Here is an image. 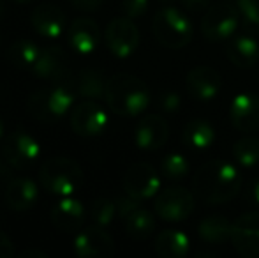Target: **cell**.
<instances>
[{
    "label": "cell",
    "mask_w": 259,
    "mask_h": 258,
    "mask_svg": "<svg viewBox=\"0 0 259 258\" xmlns=\"http://www.w3.org/2000/svg\"><path fill=\"white\" fill-rule=\"evenodd\" d=\"M194 193L208 205L231 202L242 190V175L233 163L226 159L206 161L192 180Z\"/></svg>",
    "instance_id": "6da1fadb"
},
{
    "label": "cell",
    "mask_w": 259,
    "mask_h": 258,
    "mask_svg": "<svg viewBox=\"0 0 259 258\" xmlns=\"http://www.w3.org/2000/svg\"><path fill=\"white\" fill-rule=\"evenodd\" d=\"M104 101L118 117H138L147 110L150 92L147 83L133 75H115L106 83Z\"/></svg>",
    "instance_id": "7a4b0ae2"
},
{
    "label": "cell",
    "mask_w": 259,
    "mask_h": 258,
    "mask_svg": "<svg viewBox=\"0 0 259 258\" xmlns=\"http://www.w3.org/2000/svg\"><path fill=\"white\" fill-rule=\"evenodd\" d=\"M74 103V90L67 83H55L53 87L35 90L28 96L27 108L37 121L52 124L67 115Z\"/></svg>",
    "instance_id": "3957f363"
},
{
    "label": "cell",
    "mask_w": 259,
    "mask_h": 258,
    "mask_svg": "<svg viewBox=\"0 0 259 258\" xmlns=\"http://www.w3.org/2000/svg\"><path fill=\"white\" fill-rule=\"evenodd\" d=\"M39 182L48 193L57 196H71L83 186V170L71 158H50L42 163Z\"/></svg>",
    "instance_id": "277c9868"
},
{
    "label": "cell",
    "mask_w": 259,
    "mask_h": 258,
    "mask_svg": "<svg viewBox=\"0 0 259 258\" xmlns=\"http://www.w3.org/2000/svg\"><path fill=\"white\" fill-rule=\"evenodd\" d=\"M155 39L171 50L184 48L192 39V25L184 13L177 7L166 6L155 14L152 21Z\"/></svg>",
    "instance_id": "5b68a950"
},
{
    "label": "cell",
    "mask_w": 259,
    "mask_h": 258,
    "mask_svg": "<svg viewBox=\"0 0 259 258\" xmlns=\"http://www.w3.org/2000/svg\"><path fill=\"white\" fill-rule=\"evenodd\" d=\"M194 207V195L182 186L166 188L164 191H160L154 202L155 214L162 221H169V223H180L191 217Z\"/></svg>",
    "instance_id": "8992f818"
},
{
    "label": "cell",
    "mask_w": 259,
    "mask_h": 258,
    "mask_svg": "<svg viewBox=\"0 0 259 258\" xmlns=\"http://www.w3.org/2000/svg\"><path fill=\"white\" fill-rule=\"evenodd\" d=\"M41 154V145L30 133L16 129L4 140L2 156L9 166L16 170H25L37 161Z\"/></svg>",
    "instance_id": "52a82bcc"
},
{
    "label": "cell",
    "mask_w": 259,
    "mask_h": 258,
    "mask_svg": "<svg viewBox=\"0 0 259 258\" xmlns=\"http://www.w3.org/2000/svg\"><path fill=\"white\" fill-rule=\"evenodd\" d=\"M240 18L235 6L215 4L206 9L201 20V32L208 41H224L236 32Z\"/></svg>",
    "instance_id": "ba28073f"
},
{
    "label": "cell",
    "mask_w": 259,
    "mask_h": 258,
    "mask_svg": "<svg viewBox=\"0 0 259 258\" xmlns=\"http://www.w3.org/2000/svg\"><path fill=\"white\" fill-rule=\"evenodd\" d=\"M104 43L108 50L118 59H127L140 45V32L131 18H115L104 30Z\"/></svg>",
    "instance_id": "9c48e42d"
},
{
    "label": "cell",
    "mask_w": 259,
    "mask_h": 258,
    "mask_svg": "<svg viewBox=\"0 0 259 258\" xmlns=\"http://www.w3.org/2000/svg\"><path fill=\"white\" fill-rule=\"evenodd\" d=\"M108 126V114L97 99H83L71 112V128L79 136H97Z\"/></svg>",
    "instance_id": "30bf717a"
},
{
    "label": "cell",
    "mask_w": 259,
    "mask_h": 258,
    "mask_svg": "<svg viewBox=\"0 0 259 258\" xmlns=\"http://www.w3.org/2000/svg\"><path fill=\"white\" fill-rule=\"evenodd\" d=\"M160 188V177L157 170L148 163H134L129 166L123 175V190L133 198L140 200H150L159 193Z\"/></svg>",
    "instance_id": "8fae6325"
},
{
    "label": "cell",
    "mask_w": 259,
    "mask_h": 258,
    "mask_svg": "<svg viewBox=\"0 0 259 258\" xmlns=\"http://www.w3.org/2000/svg\"><path fill=\"white\" fill-rule=\"evenodd\" d=\"M231 242L238 255L259 258V210L242 214L233 223Z\"/></svg>",
    "instance_id": "7c38bea8"
},
{
    "label": "cell",
    "mask_w": 259,
    "mask_h": 258,
    "mask_svg": "<svg viewBox=\"0 0 259 258\" xmlns=\"http://www.w3.org/2000/svg\"><path fill=\"white\" fill-rule=\"evenodd\" d=\"M74 253L79 258H108L115 255V242L103 227H89L76 235Z\"/></svg>",
    "instance_id": "4fadbf2b"
},
{
    "label": "cell",
    "mask_w": 259,
    "mask_h": 258,
    "mask_svg": "<svg viewBox=\"0 0 259 258\" xmlns=\"http://www.w3.org/2000/svg\"><path fill=\"white\" fill-rule=\"evenodd\" d=\"M231 124L242 133H254L259 129V96L242 92L233 97L229 106Z\"/></svg>",
    "instance_id": "5bb4252c"
},
{
    "label": "cell",
    "mask_w": 259,
    "mask_h": 258,
    "mask_svg": "<svg viewBox=\"0 0 259 258\" xmlns=\"http://www.w3.org/2000/svg\"><path fill=\"white\" fill-rule=\"evenodd\" d=\"M169 136V126L160 115H145L134 129V141L141 151H157L164 147Z\"/></svg>",
    "instance_id": "9a60e30c"
},
{
    "label": "cell",
    "mask_w": 259,
    "mask_h": 258,
    "mask_svg": "<svg viewBox=\"0 0 259 258\" xmlns=\"http://www.w3.org/2000/svg\"><path fill=\"white\" fill-rule=\"evenodd\" d=\"M67 41L79 55H90L101 43L99 25L92 18H76L67 27Z\"/></svg>",
    "instance_id": "2e32d148"
},
{
    "label": "cell",
    "mask_w": 259,
    "mask_h": 258,
    "mask_svg": "<svg viewBox=\"0 0 259 258\" xmlns=\"http://www.w3.org/2000/svg\"><path fill=\"white\" fill-rule=\"evenodd\" d=\"M30 23L39 35L57 39L67 30V18L60 7L53 4H41L30 14Z\"/></svg>",
    "instance_id": "e0dca14e"
},
{
    "label": "cell",
    "mask_w": 259,
    "mask_h": 258,
    "mask_svg": "<svg viewBox=\"0 0 259 258\" xmlns=\"http://www.w3.org/2000/svg\"><path fill=\"white\" fill-rule=\"evenodd\" d=\"M52 223L62 232H76L85 223V207L78 198L62 196L50 209Z\"/></svg>",
    "instance_id": "ac0fdd59"
},
{
    "label": "cell",
    "mask_w": 259,
    "mask_h": 258,
    "mask_svg": "<svg viewBox=\"0 0 259 258\" xmlns=\"http://www.w3.org/2000/svg\"><path fill=\"white\" fill-rule=\"evenodd\" d=\"M187 90L194 99L198 101H211L219 94L222 85L221 75L213 67L208 65H198L191 69L187 75Z\"/></svg>",
    "instance_id": "d6986e66"
},
{
    "label": "cell",
    "mask_w": 259,
    "mask_h": 258,
    "mask_svg": "<svg viewBox=\"0 0 259 258\" xmlns=\"http://www.w3.org/2000/svg\"><path fill=\"white\" fill-rule=\"evenodd\" d=\"M4 198H6L7 207H11L16 212H25L37 203L39 188L34 180L27 177H18L7 184Z\"/></svg>",
    "instance_id": "ffe728a7"
},
{
    "label": "cell",
    "mask_w": 259,
    "mask_h": 258,
    "mask_svg": "<svg viewBox=\"0 0 259 258\" xmlns=\"http://www.w3.org/2000/svg\"><path fill=\"white\" fill-rule=\"evenodd\" d=\"M34 76L41 80H48V82H60L67 75V62H65V55L58 46H48V48L41 50L37 62L30 69Z\"/></svg>",
    "instance_id": "44dd1931"
},
{
    "label": "cell",
    "mask_w": 259,
    "mask_h": 258,
    "mask_svg": "<svg viewBox=\"0 0 259 258\" xmlns=\"http://www.w3.org/2000/svg\"><path fill=\"white\" fill-rule=\"evenodd\" d=\"M228 59L233 65L240 69H250L259 60V41L254 38V34H242L229 43Z\"/></svg>",
    "instance_id": "7402d4cb"
},
{
    "label": "cell",
    "mask_w": 259,
    "mask_h": 258,
    "mask_svg": "<svg viewBox=\"0 0 259 258\" xmlns=\"http://www.w3.org/2000/svg\"><path fill=\"white\" fill-rule=\"evenodd\" d=\"M106 83L108 80H104L103 72L96 71V69H83L74 76L71 83V89L74 90V94H78L83 99H104L106 92Z\"/></svg>",
    "instance_id": "603a6c76"
},
{
    "label": "cell",
    "mask_w": 259,
    "mask_h": 258,
    "mask_svg": "<svg viewBox=\"0 0 259 258\" xmlns=\"http://www.w3.org/2000/svg\"><path fill=\"white\" fill-rule=\"evenodd\" d=\"M187 234L180 230H162L155 237V253L162 258H184L189 253Z\"/></svg>",
    "instance_id": "cb8c5ba5"
},
{
    "label": "cell",
    "mask_w": 259,
    "mask_h": 258,
    "mask_svg": "<svg viewBox=\"0 0 259 258\" xmlns=\"http://www.w3.org/2000/svg\"><path fill=\"white\" fill-rule=\"evenodd\" d=\"M233 223L224 216H208L198 225V234L211 246H221L231 241Z\"/></svg>",
    "instance_id": "d4e9b609"
},
{
    "label": "cell",
    "mask_w": 259,
    "mask_h": 258,
    "mask_svg": "<svg viewBox=\"0 0 259 258\" xmlns=\"http://www.w3.org/2000/svg\"><path fill=\"white\" fill-rule=\"evenodd\" d=\"M184 141L191 149L203 151L215 141V129L205 119H192L184 128Z\"/></svg>",
    "instance_id": "484cf974"
},
{
    "label": "cell",
    "mask_w": 259,
    "mask_h": 258,
    "mask_svg": "<svg viewBox=\"0 0 259 258\" xmlns=\"http://www.w3.org/2000/svg\"><path fill=\"white\" fill-rule=\"evenodd\" d=\"M41 50L34 41L28 39H18L7 50V57H9L11 64L16 65L20 69H32L34 64L37 62Z\"/></svg>",
    "instance_id": "4316f807"
},
{
    "label": "cell",
    "mask_w": 259,
    "mask_h": 258,
    "mask_svg": "<svg viewBox=\"0 0 259 258\" xmlns=\"http://www.w3.org/2000/svg\"><path fill=\"white\" fill-rule=\"evenodd\" d=\"M125 223V230H127V235L133 239H147L152 232L155 230V217L150 210L143 209V207H138L133 214L123 219Z\"/></svg>",
    "instance_id": "83f0119b"
},
{
    "label": "cell",
    "mask_w": 259,
    "mask_h": 258,
    "mask_svg": "<svg viewBox=\"0 0 259 258\" xmlns=\"http://www.w3.org/2000/svg\"><path fill=\"white\" fill-rule=\"evenodd\" d=\"M233 158L243 168H252L259 163V138L243 136L233 145Z\"/></svg>",
    "instance_id": "f1b7e54d"
},
{
    "label": "cell",
    "mask_w": 259,
    "mask_h": 258,
    "mask_svg": "<svg viewBox=\"0 0 259 258\" xmlns=\"http://www.w3.org/2000/svg\"><path fill=\"white\" fill-rule=\"evenodd\" d=\"M235 7L247 34H259V0H236Z\"/></svg>",
    "instance_id": "f546056e"
},
{
    "label": "cell",
    "mask_w": 259,
    "mask_h": 258,
    "mask_svg": "<svg viewBox=\"0 0 259 258\" xmlns=\"http://www.w3.org/2000/svg\"><path fill=\"white\" fill-rule=\"evenodd\" d=\"M160 173L167 180H180L189 173V163L182 154H167L160 161Z\"/></svg>",
    "instance_id": "4dcf8cb0"
},
{
    "label": "cell",
    "mask_w": 259,
    "mask_h": 258,
    "mask_svg": "<svg viewBox=\"0 0 259 258\" xmlns=\"http://www.w3.org/2000/svg\"><path fill=\"white\" fill-rule=\"evenodd\" d=\"M90 216H92L94 223L99 227H108L113 223L118 214H116V203L115 200L109 198H96L90 205Z\"/></svg>",
    "instance_id": "1f68e13d"
},
{
    "label": "cell",
    "mask_w": 259,
    "mask_h": 258,
    "mask_svg": "<svg viewBox=\"0 0 259 258\" xmlns=\"http://www.w3.org/2000/svg\"><path fill=\"white\" fill-rule=\"evenodd\" d=\"M148 9V0H122V11L127 18H141Z\"/></svg>",
    "instance_id": "d6a6232c"
},
{
    "label": "cell",
    "mask_w": 259,
    "mask_h": 258,
    "mask_svg": "<svg viewBox=\"0 0 259 258\" xmlns=\"http://www.w3.org/2000/svg\"><path fill=\"white\" fill-rule=\"evenodd\" d=\"M115 203H116V214H118L120 219H125V217L129 216V214H133L138 207H141L140 200L133 198V196L127 193L125 196H118V198L115 200Z\"/></svg>",
    "instance_id": "836d02e7"
},
{
    "label": "cell",
    "mask_w": 259,
    "mask_h": 258,
    "mask_svg": "<svg viewBox=\"0 0 259 258\" xmlns=\"http://www.w3.org/2000/svg\"><path fill=\"white\" fill-rule=\"evenodd\" d=\"M180 96L175 92H166L160 96V101H159V106L162 108L164 112H167V114H173V112H177L178 108H180Z\"/></svg>",
    "instance_id": "e575fe53"
},
{
    "label": "cell",
    "mask_w": 259,
    "mask_h": 258,
    "mask_svg": "<svg viewBox=\"0 0 259 258\" xmlns=\"http://www.w3.org/2000/svg\"><path fill=\"white\" fill-rule=\"evenodd\" d=\"M69 4H71L74 9L78 11H85V13H92V11L99 9L101 4H103V0H69Z\"/></svg>",
    "instance_id": "d590c367"
},
{
    "label": "cell",
    "mask_w": 259,
    "mask_h": 258,
    "mask_svg": "<svg viewBox=\"0 0 259 258\" xmlns=\"http://www.w3.org/2000/svg\"><path fill=\"white\" fill-rule=\"evenodd\" d=\"M243 196H245L247 203L259 207V179H254L252 182H250L249 186L245 188V191H243Z\"/></svg>",
    "instance_id": "8d00e7d4"
},
{
    "label": "cell",
    "mask_w": 259,
    "mask_h": 258,
    "mask_svg": "<svg viewBox=\"0 0 259 258\" xmlns=\"http://www.w3.org/2000/svg\"><path fill=\"white\" fill-rule=\"evenodd\" d=\"M14 256V244L2 230H0V258Z\"/></svg>",
    "instance_id": "74e56055"
},
{
    "label": "cell",
    "mask_w": 259,
    "mask_h": 258,
    "mask_svg": "<svg viewBox=\"0 0 259 258\" xmlns=\"http://www.w3.org/2000/svg\"><path fill=\"white\" fill-rule=\"evenodd\" d=\"M185 9L192 11V13H199V11H206L211 6V0H182Z\"/></svg>",
    "instance_id": "f35d334b"
},
{
    "label": "cell",
    "mask_w": 259,
    "mask_h": 258,
    "mask_svg": "<svg viewBox=\"0 0 259 258\" xmlns=\"http://www.w3.org/2000/svg\"><path fill=\"white\" fill-rule=\"evenodd\" d=\"M21 258H30V256H35V258H48L45 251H41V249H27V251L20 253Z\"/></svg>",
    "instance_id": "ab89813d"
},
{
    "label": "cell",
    "mask_w": 259,
    "mask_h": 258,
    "mask_svg": "<svg viewBox=\"0 0 259 258\" xmlns=\"http://www.w3.org/2000/svg\"><path fill=\"white\" fill-rule=\"evenodd\" d=\"M6 173H7V166L4 165L2 161H0V177H4V175H6Z\"/></svg>",
    "instance_id": "60d3db41"
},
{
    "label": "cell",
    "mask_w": 259,
    "mask_h": 258,
    "mask_svg": "<svg viewBox=\"0 0 259 258\" xmlns=\"http://www.w3.org/2000/svg\"><path fill=\"white\" fill-rule=\"evenodd\" d=\"M11 2H14V4H32V2H35V0H11Z\"/></svg>",
    "instance_id": "b9f144b4"
},
{
    "label": "cell",
    "mask_w": 259,
    "mask_h": 258,
    "mask_svg": "<svg viewBox=\"0 0 259 258\" xmlns=\"http://www.w3.org/2000/svg\"><path fill=\"white\" fill-rule=\"evenodd\" d=\"M2 136H4V122H2V119H0V140H2Z\"/></svg>",
    "instance_id": "7bdbcfd3"
},
{
    "label": "cell",
    "mask_w": 259,
    "mask_h": 258,
    "mask_svg": "<svg viewBox=\"0 0 259 258\" xmlns=\"http://www.w3.org/2000/svg\"><path fill=\"white\" fill-rule=\"evenodd\" d=\"M2 14H4V4H2V0H0V20H2Z\"/></svg>",
    "instance_id": "ee69618b"
},
{
    "label": "cell",
    "mask_w": 259,
    "mask_h": 258,
    "mask_svg": "<svg viewBox=\"0 0 259 258\" xmlns=\"http://www.w3.org/2000/svg\"><path fill=\"white\" fill-rule=\"evenodd\" d=\"M160 2H171V0H160Z\"/></svg>",
    "instance_id": "f6af8a7d"
}]
</instances>
